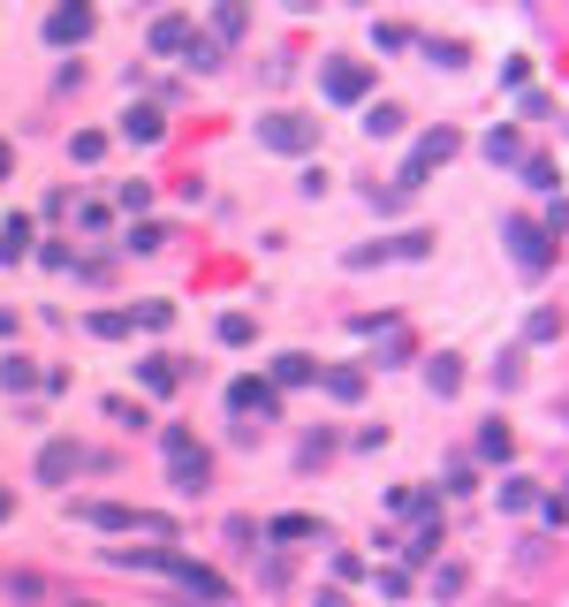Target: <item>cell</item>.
Instances as JSON below:
<instances>
[{
    "label": "cell",
    "instance_id": "cell-32",
    "mask_svg": "<svg viewBox=\"0 0 569 607\" xmlns=\"http://www.w3.org/2000/svg\"><path fill=\"white\" fill-rule=\"evenodd\" d=\"M479 456H509V426H486V434H479Z\"/></svg>",
    "mask_w": 569,
    "mask_h": 607
},
{
    "label": "cell",
    "instance_id": "cell-2",
    "mask_svg": "<svg viewBox=\"0 0 569 607\" xmlns=\"http://www.w3.org/2000/svg\"><path fill=\"white\" fill-rule=\"evenodd\" d=\"M259 145H273V152H311V145H319V122H305V115H266Z\"/></svg>",
    "mask_w": 569,
    "mask_h": 607
},
{
    "label": "cell",
    "instance_id": "cell-16",
    "mask_svg": "<svg viewBox=\"0 0 569 607\" xmlns=\"http://www.w3.org/2000/svg\"><path fill=\"white\" fill-rule=\"evenodd\" d=\"M426 380H433V395H456V388H463V365H456V357H433Z\"/></svg>",
    "mask_w": 569,
    "mask_h": 607
},
{
    "label": "cell",
    "instance_id": "cell-33",
    "mask_svg": "<svg viewBox=\"0 0 569 607\" xmlns=\"http://www.w3.org/2000/svg\"><path fill=\"white\" fill-rule=\"evenodd\" d=\"M8 509H16V494H8V486H0V524H8Z\"/></svg>",
    "mask_w": 569,
    "mask_h": 607
},
{
    "label": "cell",
    "instance_id": "cell-9",
    "mask_svg": "<svg viewBox=\"0 0 569 607\" xmlns=\"http://www.w3.org/2000/svg\"><path fill=\"white\" fill-rule=\"evenodd\" d=\"M305 380H319V365H311L305 349H289V357H273V388H305Z\"/></svg>",
    "mask_w": 569,
    "mask_h": 607
},
{
    "label": "cell",
    "instance_id": "cell-14",
    "mask_svg": "<svg viewBox=\"0 0 569 607\" xmlns=\"http://www.w3.org/2000/svg\"><path fill=\"white\" fill-rule=\"evenodd\" d=\"M365 130H372V137H402V107H395V99L365 107Z\"/></svg>",
    "mask_w": 569,
    "mask_h": 607
},
{
    "label": "cell",
    "instance_id": "cell-29",
    "mask_svg": "<svg viewBox=\"0 0 569 607\" xmlns=\"http://www.w3.org/2000/svg\"><path fill=\"white\" fill-rule=\"evenodd\" d=\"M372 46H380V53H402V46H410V31H402V23H380V31H372Z\"/></svg>",
    "mask_w": 569,
    "mask_h": 607
},
{
    "label": "cell",
    "instance_id": "cell-34",
    "mask_svg": "<svg viewBox=\"0 0 569 607\" xmlns=\"http://www.w3.org/2000/svg\"><path fill=\"white\" fill-rule=\"evenodd\" d=\"M289 8H297V16H311V8H319V0H289Z\"/></svg>",
    "mask_w": 569,
    "mask_h": 607
},
{
    "label": "cell",
    "instance_id": "cell-5",
    "mask_svg": "<svg viewBox=\"0 0 569 607\" xmlns=\"http://www.w3.org/2000/svg\"><path fill=\"white\" fill-rule=\"evenodd\" d=\"M319 91L350 107V99H365V91H372V69H365V61H327V69H319Z\"/></svg>",
    "mask_w": 569,
    "mask_h": 607
},
{
    "label": "cell",
    "instance_id": "cell-26",
    "mask_svg": "<svg viewBox=\"0 0 569 607\" xmlns=\"http://www.w3.org/2000/svg\"><path fill=\"white\" fill-rule=\"evenodd\" d=\"M220 342H251V311H228L220 319Z\"/></svg>",
    "mask_w": 569,
    "mask_h": 607
},
{
    "label": "cell",
    "instance_id": "cell-30",
    "mask_svg": "<svg viewBox=\"0 0 569 607\" xmlns=\"http://www.w3.org/2000/svg\"><path fill=\"white\" fill-rule=\"evenodd\" d=\"M130 251H168V228H130Z\"/></svg>",
    "mask_w": 569,
    "mask_h": 607
},
{
    "label": "cell",
    "instance_id": "cell-12",
    "mask_svg": "<svg viewBox=\"0 0 569 607\" xmlns=\"http://www.w3.org/2000/svg\"><path fill=\"white\" fill-rule=\"evenodd\" d=\"M137 380H144L152 395H168L182 380V365H176V357H144V365H137Z\"/></svg>",
    "mask_w": 569,
    "mask_h": 607
},
{
    "label": "cell",
    "instance_id": "cell-7",
    "mask_svg": "<svg viewBox=\"0 0 569 607\" xmlns=\"http://www.w3.org/2000/svg\"><path fill=\"white\" fill-rule=\"evenodd\" d=\"M84 464H91V456L77 448V440H46V448H39V478H46V486H61V478H77Z\"/></svg>",
    "mask_w": 569,
    "mask_h": 607
},
{
    "label": "cell",
    "instance_id": "cell-25",
    "mask_svg": "<svg viewBox=\"0 0 569 607\" xmlns=\"http://www.w3.org/2000/svg\"><path fill=\"white\" fill-rule=\"evenodd\" d=\"M517 152H525L517 130H493V137H486V160H517Z\"/></svg>",
    "mask_w": 569,
    "mask_h": 607
},
{
    "label": "cell",
    "instance_id": "cell-10",
    "mask_svg": "<svg viewBox=\"0 0 569 607\" xmlns=\"http://www.w3.org/2000/svg\"><path fill=\"white\" fill-rule=\"evenodd\" d=\"M23 251H31V220H23V213H8V220H0V266H16Z\"/></svg>",
    "mask_w": 569,
    "mask_h": 607
},
{
    "label": "cell",
    "instance_id": "cell-1",
    "mask_svg": "<svg viewBox=\"0 0 569 607\" xmlns=\"http://www.w3.org/2000/svg\"><path fill=\"white\" fill-rule=\"evenodd\" d=\"M160 440H168V471H176V486H182V494H206V486H213V456L182 434V426H168Z\"/></svg>",
    "mask_w": 569,
    "mask_h": 607
},
{
    "label": "cell",
    "instance_id": "cell-31",
    "mask_svg": "<svg viewBox=\"0 0 569 607\" xmlns=\"http://www.w3.org/2000/svg\"><path fill=\"white\" fill-rule=\"evenodd\" d=\"M525 182L531 190H555V160H525Z\"/></svg>",
    "mask_w": 569,
    "mask_h": 607
},
{
    "label": "cell",
    "instance_id": "cell-3",
    "mask_svg": "<svg viewBox=\"0 0 569 607\" xmlns=\"http://www.w3.org/2000/svg\"><path fill=\"white\" fill-rule=\"evenodd\" d=\"M440 160H456V130H433V137H418V152H410V168L395 175V182H402V190H418V182H426V175H433Z\"/></svg>",
    "mask_w": 569,
    "mask_h": 607
},
{
    "label": "cell",
    "instance_id": "cell-15",
    "mask_svg": "<svg viewBox=\"0 0 569 607\" xmlns=\"http://www.w3.org/2000/svg\"><path fill=\"white\" fill-rule=\"evenodd\" d=\"M243 23H251V16H243L236 0H220V8H213V39H220V46H228V39H243Z\"/></svg>",
    "mask_w": 569,
    "mask_h": 607
},
{
    "label": "cell",
    "instance_id": "cell-17",
    "mask_svg": "<svg viewBox=\"0 0 569 607\" xmlns=\"http://www.w3.org/2000/svg\"><path fill=\"white\" fill-rule=\"evenodd\" d=\"M327 395H335V402H357V395H365V372H357V365L327 372Z\"/></svg>",
    "mask_w": 569,
    "mask_h": 607
},
{
    "label": "cell",
    "instance_id": "cell-20",
    "mask_svg": "<svg viewBox=\"0 0 569 607\" xmlns=\"http://www.w3.org/2000/svg\"><path fill=\"white\" fill-rule=\"evenodd\" d=\"M182 53H190V69H220V39H198V31H190Z\"/></svg>",
    "mask_w": 569,
    "mask_h": 607
},
{
    "label": "cell",
    "instance_id": "cell-4",
    "mask_svg": "<svg viewBox=\"0 0 569 607\" xmlns=\"http://www.w3.org/2000/svg\"><path fill=\"white\" fill-rule=\"evenodd\" d=\"M509 251H517L525 273H547V266H555V236H547V228H531V220H509Z\"/></svg>",
    "mask_w": 569,
    "mask_h": 607
},
{
    "label": "cell",
    "instance_id": "cell-28",
    "mask_svg": "<svg viewBox=\"0 0 569 607\" xmlns=\"http://www.w3.org/2000/svg\"><path fill=\"white\" fill-rule=\"evenodd\" d=\"M130 319H137V327H168V319H176V304H137Z\"/></svg>",
    "mask_w": 569,
    "mask_h": 607
},
{
    "label": "cell",
    "instance_id": "cell-22",
    "mask_svg": "<svg viewBox=\"0 0 569 607\" xmlns=\"http://www.w3.org/2000/svg\"><path fill=\"white\" fill-rule=\"evenodd\" d=\"M539 494H531V478H501V509H531Z\"/></svg>",
    "mask_w": 569,
    "mask_h": 607
},
{
    "label": "cell",
    "instance_id": "cell-19",
    "mask_svg": "<svg viewBox=\"0 0 569 607\" xmlns=\"http://www.w3.org/2000/svg\"><path fill=\"white\" fill-rule=\"evenodd\" d=\"M463 593V563H440L433 569V600H456Z\"/></svg>",
    "mask_w": 569,
    "mask_h": 607
},
{
    "label": "cell",
    "instance_id": "cell-11",
    "mask_svg": "<svg viewBox=\"0 0 569 607\" xmlns=\"http://www.w3.org/2000/svg\"><path fill=\"white\" fill-rule=\"evenodd\" d=\"M190 46V16H160L152 23V53H182Z\"/></svg>",
    "mask_w": 569,
    "mask_h": 607
},
{
    "label": "cell",
    "instance_id": "cell-35",
    "mask_svg": "<svg viewBox=\"0 0 569 607\" xmlns=\"http://www.w3.org/2000/svg\"><path fill=\"white\" fill-rule=\"evenodd\" d=\"M0 175H8V145H0Z\"/></svg>",
    "mask_w": 569,
    "mask_h": 607
},
{
    "label": "cell",
    "instance_id": "cell-21",
    "mask_svg": "<svg viewBox=\"0 0 569 607\" xmlns=\"http://www.w3.org/2000/svg\"><path fill=\"white\" fill-rule=\"evenodd\" d=\"M311 531H319L311 517H273V524H266V539H311Z\"/></svg>",
    "mask_w": 569,
    "mask_h": 607
},
{
    "label": "cell",
    "instance_id": "cell-8",
    "mask_svg": "<svg viewBox=\"0 0 569 607\" xmlns=\"http://www.w3.org/2000/svg\"><path fill=\"white\" fill-rule=\"evenodd\" d=\"M228 410H236V418H281V395L266 388V380H236V388H228Z\"/></svg>",
    "mask_w": 569,
    "mask_h": 607
},
{
    "label": "cell",
    "instance_id": "cell-6",
    "mask_svg": "<svg viewBox=\"0 0 569 607\" xmlns=\"http://www.w3.org/2000/svg\"><path fill=\"white\" fill-rule=\"evenodd\" d=\"M46 39L53 46H84L91 39V0H61V8L46 16Z\"/></svg>",
    "mask_w": 569,
    "mask_h": 607
},
{
    "label": "cell",
    "instance_id": "cell-23",
    "mask_svg": "<svg viewBox=\"0 0 569 607\" xmlns=\"http://www.w3.org/2000/svg\"><path fill=\"white\" fill-rule=\"evenodd\" d=\"M525 335H531V342H555V335H562V311H531Z\"/></svg>",
    "mask_w": 569,
    "mask_h": 607
},
{
    "label": "cell",
    "instance_id": "cell-13",
    "mask_svg": "<svg viewBox=\"0 0 569 607\" xmlns=\"http://www.w3.org/2000/svg\"><path fill=\"white\" fill-rule=\"evenodd\" d=\"M122 137H130V145H152V137H160V107H130V115H122Z\"/></svg>",
    "mask_w": 569,
    "mask_h": 607
},
{
    "label": "cell",
    "instance_id": "cell-27",
    "mask_svg": "<svg viewBox=\"0 0 569 607\" xmlns=\"http://www.w3.org/2000/svg\"><path fill=\"white\" fill-rule=\"evenodd\" d=\"M517 380H525V357H517V349H509V357H501V365H493V388H517Z\"/></svg>",
    "mask_w": 569,
    "mask_h": 607
},
{
    "label": "cell",
    "instance_id": "cell-24",
    "mask_svg": "<svg viewBox=\"0 0 569 607\" xmlns=\"http://www.w3.org/2000/svg\"><path fill=\"white\" fill-rule=\"evenodd\" d=\"M0 388H8V395L31 388V365H23V357H0Z\"/></svg>",
    "mask_w": 569,
    "mask_h": 607
},
{
    "label": "cell",
    "instance_id": "cell-18",
    "mask_svg": "<svg viewBox=\"0 0 569 607\" xmlns=\"http://www.w3.org/2000/svg\"><path fill=\"white\" fill-rule=\"evenodd\" d=\"M426 61L433 69H463V39H426Z\"/></svg>",
    "mask_w": 569,
    "mask_h": 607
}]
</instances>
